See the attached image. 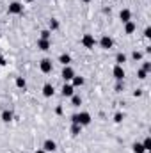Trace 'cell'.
Wrapping results in <instances>:
<instances>
[{"label":"cell","mask_w":151,"mask_h":153,"mask_svg":"<svg viewBox=\"0 0 151 153\" xmlns=\"http://www.w3.org/2000/svg\"><path fill=\"white\" fill-rule=\"evenodd\" d=\"M71 121L76 123V125H80V126H87V125H91V114H89V112L75 114L73 117H71Z\"/></svg>","instance_id":"1"},{"label":"cell","mask_w":151,"mask_h":153,"mask_svg":"<svg viewBox=\"0 0 151 153\" xmlns=\"http://www.w3.org/2000/svg\"><path fill=\"white\" fill-rule=\"evenodd\" d=\"M82 45H84L85 48H94L96 39H94L93 34H84V36H82Z\"/></svg>","instance_id":"2"},{"label":"cell","mask_w":151,"mask_h":153,"mask_svg":"<svg viewBox=\"0 0 151 153\" xmlns=\"http://www.w3.org/2000/svg\"><path fill=\"white\" fill-rule=\"evenodd\" d=\"M112 75H114V78H115L117 82H123V78H124V70H123V66L115 64L114 70H112Z\"/></svg>","instance_id":"3"},{"label":"cell","mask_w":151,"mask_h":153,"mask_svg":"<svg viewBox=\"0 0 151 153\" xmlns=\"http://www.w3.org/2000/svg\"><path fill=\"white\" fill-rule=\"evenodd\" d=\"M52 68H53V66H52V61H50V59H43V61L39 62V70H41L43 73H50Z\"/></svg>","instance_id":"4"},{"label":"cell","mask_w":151,"mask_h":153,"mask_svg":"<svg viewBox=\"0 0 151 153\" xmlns=\"http://www.w3.org/2000/svg\"><path fill=\"white\" fill-rule=\"evenodd\" d=\"M112 45H114V41L110 36H103V38L100 39V46L103 48V50H110L112 48Z\"/></svg>","instance_id":"5"},{"label":"cell","mask_w":151,"mask_h":153,"mask_svg":"<svg viewBox=\"0 0 151 153\" xmlns=\"http://www.w3.org/2000/svg\"><path fill=\"white\" fill-rule=\"evenodd\" d=\"M43 150L46 153H53L57 150V144H55V141H52V139H46L44 141V144H43Z\"/></svg>","instance_id":"6"},{"label":"cell","mask_w":151,"mask_h":153,"mask_svg":"<svg viewBox=\"0 0 151 153\" xmlns=\"http://www.w3.org/2000/svg\"><path fill=\"white\" fill-rule=\"evenodd\" d=\"M9 13H11V14H21V13H23V5H21L20 2H13V4L9 5Z\"/></svg>","instance_id":"7"},{"label":"cell","mask_w":151,"mask_h":153,"mask_svg":"<svg viewBox=\"0 0 151 153\" xmlns=\"http://www.w3.org/2000/svg\"><path fill=\"white\" fill-rule=\"evenodd\" d=\"M53 93H55V89H53L52 84H44V85H43V96H44V98H52Z\"/></svg>","instance_id":"8"},{"label":"cell","mask_w":151,"mask_h":153,"mask_svg":"<svg viewBox=\"0 0 151 153\" xmlns=\"http://www.w3.org/2000/svg\"><path fill=\"white\" fill-rule=\"evenodd\" d=\"M75 76V70L71 68V66H64V70H62V78L64 80H71Z\"/></svg>","instance_id":"9"},{"label":"cell","mask_w":151,"mask_h":153,"mask_svg":"<svg viewBox=\"0 0 151 153\" xmlns=\"http://www.w3.org/2000/svg\"><path fill=\"white\" fill-rule=\"evenodd\" d=\"M119 18H121V22H123V23L132 22V13H130V9H123V11L119 13Z\"/></svg>","instance_id":"10"},{"label":"cell","mask_w":151,"mask_h":153,"mask_svg":"<svg viewBox=\"0 0 151 153\" xmlns=\"http://www.w3.org/2000/svg\"><path fill=\"white\" fill-rule=\"evenodd\" d=\"M75 94V87L71 84H64L62 85V96H73Z\"/></svg>","instance_id":"11"},{"label":"cell","mask_w":151,"mask_h":153,"mask_svg":"<svg viewBox=\"0 0 151 153\" xmlns=\"http://www.w3.org/2000/svg\"><path fill=\"white\" fill-rule=\"evenodd\" d=\"M50 46H52V43H50V39H38V48L39 50H50Z\"/></svg>","instance_id":"12"},{"label":"cell","mask_w":151,"mask_h":153,"mask_svg":"<svg viewBox=\"0 0 151 153\" xmlns=\"http://www.w3.org/2000/svg\"><path fill=\"white\" fill-rule=\"evenodd\" d=\"M135 29H137V25H135L133 22H126V23H124V32H126V34H133Z\"/></svg>","instance_id":"13"},{"label":"cell","mask_w":151,"mask_h":153,"mask_svg":"<svg viewBox=\"0 0 151 153\" xmlns=\"http://www.w3.org/2000/svg\"><path fill=\"white\" fill-rule=\"evenodd\" d=\"M59 62H61V64H64V66H70V62H71V55H70V53H61Z\"/></svg>","instance_id":"14"},{"label":"cell","mask_w":151,"mask_h":153,"mask_svg":"<svg viewBox=\"0 0 151 153\" xmlns=\"http://www.w3.org/2000/svg\"><path fill=\"white\" fill-rule=\"evenodd\" d=\"M71 80H73V84H71L73 87H82V85H84V82H85V80H84V76H78V75H75Z\"/></svg>","instance_id":"15"},{"label":"cell","mask_w":151,"mask_h":153,"mask_svg":"<svg viewBox=\"0 0 151 153\" xmlns=\"http://www.w3.org/2000/svg\"><path fill=\"white\" fill-rule=\"evenodd\" d=\"M59 27H61V25H59V22H57L55 18H52V20L48 22V30H50V32H52V30H57Z\"/></svg>","instance_id":"16"},{"label":"cell","mask_w":151,"mask_h":153,"mask_svg":"<svg viewBox=\"0 0 151 153\" xmlns=\"http://www.w3.org/2000/svg\"><path fill=\"white\" fill-rule=\"evenodd\" d=\"M2 121H4V123H11V121H13V112H11V111H4V112H2Z\"/></svg>","instance_id":"17"},{"label":"cell","mask_w":151,"mask_h":153,"mask_svg":"<svg viewBox=\"0 0 151 153\" xmlns=\"http://www.w3.org/2000/svg\"><path fill=\"white\" fill-rule=\"evenodd\" d=\"M124 62H126V55H124V53H121V52H119V53H117V55H115V64H119V66H123V64H124Z\"/></svg>","instance_id":"18"},{"label":"cell","mask_w":151,"mask_h":153,"mask_svg":"<svg viewBox=\"0 0 151 153\" xmlns=\"http://www.w3.org/2000/svg\"><path fill=\"white\" fill-rule=\"evenodd\" d=\"M80 134H82V126L76 125V123H73V125H71V135H80Z\"/></svg>","instance_id":"19"},{"label":"cell","mask_w":151,"mask_h":153,"mask_svg":"<svg viewBox=\"0 0 151 153\" xmlns=\"http://www.w3.org/2000/svg\"><path fill=\"white\" fill-rule=\"evenodd\" d=\"M132 150H133V153H146V150L142 148V144H141V143H133Z\"/></svg>","instance_id":"20"},{"label":"cell","mask_w":151,"mask_h":153,"mask_svg":"<svg viewBox=\"0 0 151 153\" xmlns=\"http://www.w3.org/2000/svg\"><path fill=\"white\" fill-rule=\"evenodd\" d=\"M16 87H20V89H25V87H27V82H25L23 76H18V78H16Z\"/></svg>","instance_id":"21"},{"label":"cell","mask_w":151,"mask_h":153,"mask_svg":"<svg viewBox=\"0 0 151 153\" xmlns=\"http://www.w3.org/2000/svg\"><path fill=\"white\" fill-rule=\"evenodd\" d=\"M71 103H73V107H80V105H82V98H80L78 94H73V96H71Z\"/></svg>","instance_id":"22"},{"label":"cell","mask_w":151,"mask_h":153,"mask_svg":"<svg viewBox=\"0 0 151 153\" xmlns=\"http://www.w3.org/2000/svg\"><path fill=\"white\" fill-rule=\"evenodd\" d=\"M142 148H144L146 152H150V150H151V137H146V139H144V143H142Z\"/></svg>","instance_id":"23"},{"label":"cell","mask_w":151,"mask_h":153,"mask_svg":"<svg viewBox=\"0 0 151 153\" xmlns=\"http://www.w3.org/2000/svg\"><path fill=\"white\" fill-rule=\"evenodd\" d=\"M50 34H52V32H50L48 29H44V30H41V39H50Z\"/></svg>","instance_id":"24"},{"label":"cell","mask_w":151,"mask_h":153,"mask_svg":"<svg viewBox=\"0 0 151 153\" xmlns=\"http://www.w3.org/2000/svg\"><path fill=\"white\" fill-rule=\"evenodd\" d=\"M142 70H144L146 73H150V71H151V62H150V61H144V64H142Z\"/></svg>","instance_id":"25"},{"label":"cell","mask_w":151,"mask_h":153,"mask_svg":"<svg viewBox=\"0 0 151 153\" xmlns=\"http://www.w3.org/2000/svg\"><path fill=\"white\" fill-rule=\"evenodd\" d=\"M132 57H133V61H141V59H142V52H137V50H135V52L132 53Z\"/></svg>","instance_id":"26"},{"label":"cell","mask_w":151,"mask_h":153,"mask_svg":"<svg viewBox=\"0 0 151 153\" xmlns=\"http://www.w3.org/2000/svg\"><path fill=\"white\" fill-rule=\"evenodd\" d=\"M137 76H139V78H141V80H144V78H146V76H148V73H146V71H144V70H142V68H141V70H139V71H137Z\"/></svg>","instance_id":"27"},{"label":"cell","mask_w":151,"mask_h":153,"mask_svg":"<svg viewBox=\"0 0 151 153\" xmlns=\"http://www.w3.org/2000/svg\"><path fill=\"white\" fill-rule=\"evenodd\" d=\"M123 117H124V116L121 114V112H117V114L114 116V121H115V123H121V121H123Z\"/></svg>","instance_id":"28"},{"label":"cell","mask_w":151,"mask_h":153,"mask_svg":"<svg viewBox=\"0 0 151 153\" xmlns=\"http://www.w3.org/2000/svg\"><path fill=\"white\" fill-rule=\"evenodd\" d=\"M144 38H151V29L150 27H146V30H144Z\"/></svg>","instance_id":"29"},{"label":"cell","mask_w":151,"mask_h":153,"mask_svg":"<svg viewBox=\"0 0 151 153\" xmlns=\"http://www.w3.org/2000/svg\"><path fill=\"white\" fill-rule=\"evenodd\" d=\"M133 96H135V98H139V96H142V91H141V89H135V93H133Z\"/></svg>","instance_id":"30"},{"label":"cell","mask_w":151,"mask_h":153,"mask_svg":"<svg viewBox=\"0 0 151 153\" xmlns=\"http://www.w3.org/2000/svg\"><path fill=\"white\" fill-rule=\"evenodd\" d=\"M115 91H123V84H121V82H117V85H115Z\"/></svg>","instance_id":"31"},{"label":"cell","mask_w":151,"mask_h":153,"mask_svg":"<svg viewBox=\"0 0 151 153\" xmlns=\"http://www.w3.org/2000/svg\"><path fill=\"white\" fill-rule=\"evenodd\" d=\"M4 64H5V59H4V57H0V66H4Z\"/></svg>","instance_id":"32"},{"label":"cell","mask_w":151,"mask_h":153,"mask_svg":"<svg viewBox=\"0 0 151 153\" xmlns=\"http://www.w3.org/2000/svg\"><path fill=\"white\" fill-rule=\"evenodd\" d=\"M34 153H46V152H44V150L41 148V150H36V152H34Z\"/></svg>","instance_id":"33"},{"label":"cell","mask_w":151,"mask_h":153,"mask_svg":"<svg viewBox=\"0 0 151 153\" xmlns=\"http://www.w3.org/2000/svg\"><path fill=\"white\" fill-rule=\"evenodd\" d=\"M82 2H84V4H89V2H91V0H82Z\"/></svg>","instance_id":"34"},{"label":"cell","mask_w":151,"mask_h":153,"mask_svg":"<svg viewBox=\"0 0 151 153\" xmlns=\"http://www.w3.org/2000/svg\"><path fill=\"white\" fill-rule=\"evenodd\" d=\"M25 2H34V0H25Z\"/></svg>","instance_id":"35"}]
</instances>
